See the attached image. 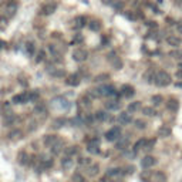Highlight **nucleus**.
<instances>
[{"label":"nucleus","instance_id":"1","mask_svg":"<svg viewBox=\"0 0 182 182\" xmlns=\"http://www.w3.org/2000/svg\"><path fill=\"white\" fill-rule=\"evenodd\" d=\"M171 83H172V78H171V75L166 71H158L155 74V84L158 87H166Z\"/></svg>","mask_w":182,"mask_h":182},{"label":"nucleus","instance_id":"2","mask_svg":"<svg viewBox=\"0 0 182 182\" xmlns=\"http://www.w3.org/2000/svg\"><path fill=\"white\" fill-rule=\"evenodd\" d=\"M141 178L144 179L145 182H166V177L162 174L161 171H157V172H154V174H142Z\"/></svg>","mask_w":182,"mask_h":182},{"label":"nucleus","instance_id":"3","mask_svg":"<svg viewBox=\"0 0 182 182\" xmlns=\"http://www.w3.org/2000/svg\"><path fill=\"white\" fill-rule=\"evenodd\" d=\"M121 138V128L120 127H112V128H110L105 133V140L110 141V142H114V141L120 140Z\"/></svg>","mask_w":182,"mask_h":182},{"label":"nucleus","instance_id":"4","mask_svg":"<svg viewBox=\"0 0 182 182\" xmlns=\"http://www.w3.org/2000/svg\"><path fill=\"white\" fill-rule=\"evenodd\" d=\"M98 93L100 97H115V95H118V93H115L112 86H103L98 88Z\"/></svg>","mask_w":182,"mask_h":182},{"label":"nucleus","instance_id":"5","mask_svg":"<svg viewBox=\"0 0 182 182\" xmlns=\"http://www.w3.org/2000/svg\"><path fill=\"white\" fill-rule=\"evenodd\" d=\"M88 57V53H87V50H84V49H75L74 51H73V58H74V61H84V60H87Z\"/></svg>","mask_w":182,"mask_h":182},{"label":"nucleus","instance_id":"6","mask_svg":"<svg viewBox=\"0 0 182 182\" xmlns=\"http://www.w3.org/2000/svg\"><path fill=\"white\" fill-rule=\"evenodd\" d=\"M120 94L122 95V97H127V98H131L134 94H135V88L133 87V86H129V84H124L122 87H121V91Z\"/></svg>","mask_w":182,"mask_h":182},{"label":"nucleus","instance_id":"7","mask_svg":"<svg viewBox=\"0 0 182 182\" xmlns=\"http://www.w3.org/2000/svg\"><path fill=\"white\" fill-rule=\"evenodd\" d=\"M157 164V158H154V157H151V155H147L145 158H142L141 159V166L142 168H151V166H154Z\"/></svg>","mask_w":182,"mask_h":182},{"label":"nucleus","instance_id":"8","mask_svg":"<svg viewBox=\"0 0 182 182\" xmlns=\"http://www.w3.org/2000/svg\"><path fill=\"white\" fill-rule=\"evenodd\" d=\"M98 148H100V140L98 138H93V140L87 144L88 152H91V154H97L98 152Z\"/></svg>","mask_w":182,"mask_h":182},{"label":"nucleus","instance_id":"9","mask_svg":"<svg viewBox=\"0 0 182 182\" xmlns=\"http://www.w3.org/2000/svg\"><path fill=\"white\" fill-rule=\"evenodd\" d=\"M56 9H57V4L56 3H47V4H44L42 7V13L43 14H46V16H50V14H53L54 12H56Z\"/></svg>","mask_w":182,"mask_h":182},{"label":"nucleus","instance_id":"10","mask_svg":"<svg viewBox=\"0 0 182 182\" xmlns=\"http://www.w3.org/2000/svg\"><path fill=\"white\" fill-rule=\"evenodd\" d=\"M80 81H81V78H80L78 74H70L66 80V83L68 84V86H71V87H77L80 84Z\"/></svg>","mask_w":182,"mask_h":182},{"label":"nucleus","instance_id":"11","mask_svg":"<svg viewBox=\"0 0 182 182\" xmlns=\"http://www.w3.org/2000/svg\"><path fill=\"white\" fill-rule=\"evenodd\" d=\"M13 103L14 104H26L29 103V94L23 93V94H17L13 97Z\"/></svg>","mask_w":182,"mask_h":182},{"label":"nucleus","instance_id":"12","mask_svg":"<svg viewBox=\"0 0 182 182\" xmlns=\"http://www.w3.org/2000/svg\"><path fill=\"white\" fill-rule=\"evenodd\" d=\"M128 147H129V138L128 136H121L118 142H117V148L121 149V151H125Z\"/></svg>","mask_w":182,"mask_h":182},{"label":"nucleus","instance_id":"13","mask_svg":"<svg viewBox=\"0 0 182 182\" xmlns=\"http://www.w3.org/2000/svg\"><path fill=\"white\" fill-rule=\"evenodd\" d=\"M131 114H128V112H121L120 115H118V122H120L121 125H128L129 122H131Z\"/></svg>","mask_w":182,"mask_h":182},{"label":"nucleus","instance_id":"14","mask_svg":"<svg viewBox=\"0 0 182 182\" xmlns=\"http://www.w3.org/2000/svg\"><path fill=\"white\" fill-rule=\"evenodd\" d=\"M54 104H56V107H58L60 110H67L68 108V101L66 98H63V97H57V98L54 100Z\"/></svg>","mask_w":182,"mask_h":182},{"label":"nucleus","instance_id":"15","mask_svg":"<svg viewBox=\"0 0 182 182\" xmlns=\"http://www.w3.org/2000/svg\"><path fill=\"white\" fill-rule=\"evenodd\" d=\"M87 20H86V17L84 16H78L74 19V29H83L84 26H86Z\"/></svg>","mask_w":182,"mask_h":182},{"label":"nucleus","instance_id":"16","mask_svg":"<svg viewBox=\"0 0 182 182\" xmlns=\"http://www.w3.org/2000/svg\"><path fill=\"white\" fill-rule=\"evenodd\" d=\"M166 43L169 46H172V47H177V49H178V46L181 44V38L177 37V36H168V37H166Z\"/></svg>","mask_w":182,"mask_h":182},{"label":"nucleus","instance_id":"17","mask_svg":"<svg viewBox=\"0 0 182 182\" xmlns=\"http://www.w3.org/2000/svg\"><path fill=\"white\" fill-rule=\"evenodd\" d=\"M105 108L107 110H118L120 108V101L118 100H108L105 103Z\"/></svg>","mask_w":182,"mask_h":182},{"label":"nucleus","instance_id":"18","mask_svg":"<svg viewBox=\"0 0 182 182\" xmlns=\"http://www.w3.org/2000/svg\"><path fill=\"white\" fill-rule=\"evenodd\" d=\"M110 60H111V64L115 70H120V68H122V66H124V63H122V60H121L120 57H110Z\"/></svg>","mask_w":182,"mask_h":182},{"label":"nucleus","instance_id":"19","mask_svg":"<svg viewBox=\"0 0 182 182\" xmlns=\"http://www.w3.org/2000/svg\"><path fill=\"white\" fill-rule=\"evenodd\" d=\"M57 141H58V138L56 135H46L44 136V145H47V147H53Z\"/></svg>","mask_w":182,"mask_h":182},{"label":"nucleus","instance_id":"20","mask_svg":"<svg viewBox=\"0 0 182 182\" xmlns=\"http://www.w3.org/2000/svg\"><path fill=\"white\" fill-rule=\"evenodd\" d=\"M94 118L97 121H107L108 118H110V114L105 112V111H97L95 112V115H94Z\"/></svg>","mask_w":182,"mask_h":182},{"label":"nucleus","instance_id":"21","mask_svg":"<svg viewBox=\"0 0 182 182\" xmlns=\"http://www.w3.org/2000/svg\"><path fill=\"white\" fill-rule=\"evenodd\" d=\"M171 133H172V131H171V128H169V127H166V125H162L161 128L158 129V135L164 136V138H165V136H169Z\"/></svg>","mask_w":182,"mask_h":182},{"label":"nucleus","instance_id":"22","mask_svg":"<svg viewBox=\"0 0 182 182\" xmlns=\"http://www.w3.org/2000/svg\"><path fill=\"white\" fill-rule=\"evenodd\" d=\"M166 107H168V110H171V111H177V110H178V100L169 98L168 103H166Z\"/></svg>","mask_w":182,"mask_h":182},{"label":"nucleus","instance_id":"23","mask_svg":"<svg viewBox=\"0 0 182 182\" xmlns=\"http://www.w3.org/2000/svg\"><path fill=\"white\" fill-rule=\"evenodd\" d=\"M63 145H64V144H63L61 141H57V142H56V144L51 147V152L56 154V155H58V154H60L63 149H64V148H63Z\"/></svg>","mask_w":182,"mask_h":182},{"label":"nucleus","instance_id":"24","mask_svg":"<svg viewBox=\"0 0 182 182\" xmlns=\"http://www.w3.org/2000/svg\"><path fill=\"white\" fill-rule=\"evenodd\" d=\"M145 144H147V140H138L135 142V145H134V152H138L141 148L144 149V147H145Z\"/></svg>","mask_w":182,"mask_h":182},{"label":"nucleus","instance_id":"25","mask_svg":"<svg viewBox=\"0 0 182 182\" xmlns=\"http://www.w3.org/2000/svg\"><path fill=\"white\" fill-rule=\"evenodd\" d=\"M77 152H78V147H68V148L64 149V154H66L67 157H73Z\"/></svg>","mask_w":182,"mask_h":182},{"label":"nucleus","instance_id":"26","mask_svg":"<svg viewBox=\"0 0 182 182\" xmlns=\"http://www.w3.org/2000/svg\"><path fill=\"white\" fill-rule=\"evenodd\" d=\"M141 108V103L140 101H134V103H131L128 105V111L129 112H135V111H138Z\"/></svg>","mask_w":182,"mask_h":182},{"label":"nucleus","instance_id":"27","mask_svg":"<svg viewBox=\"0 0 182 182\" xmlns=\"http://www.w3.org/2000/svg\"><path fill=\"white\" fill-rule=\"evenodd\" d=\"M105 80H110V74H107V73H103V74L95 75L94 81H95V83H103V81H105Z\"/></svg>","mask_w":182,"mask_h":182},{"label":"nucleus","instance_id":"28","mask_svg":"<svg viewBox=\"0 0 182 182\" xmlns=\"http://www.w3.org/2000/svg\"><path fill=\"white\" fill-rule=\"evenodd\" d=\"M88 27H90L93 31H98V30L101 29V23H100L98 20H93L91 23H88Z\"/></svg>","mask_w":182,"mask_h":182},{"label":"nucleus","instance_id":"29","mask_svg":"<svg viewBox=\"0 0 182 182\" xmlns=\"http://www.w3.org/2000/svg\"><path fill=\"white\" fill-rule=\"evenodd\" d=\"M169 56L172 58H177V60H181L182 58V49H175L169 53Z\"/></svg>","mask_w":182,"mask_h":182},{"label":"nucleus","instance_id":"30","mask_svg":"<svg viewBox=\"0 0 182 182\" xmlns=\"http://www.w3.org/2000/svg\"><path fill=\"white\" fill-rule=\"evenodd\" d=\"M29 101H37L38 97H40V93L37 90H33V91H29Z\"/></svg>","mask_w":182,"mask_h":182},{"label":"nucleus","instance_id":"31","mask_svg":"<svg viewBox=\"0 0 182 182\" xmlns=\"http://www.w3.org/2000/svg\"><path fill=\"white\" fill-rule=\"evenodd\" d=\"M66 124V120L63 118V117H60V118H57V120H54V122H53V127L56 129H58V128H61L63 125Z\"/></svg>","mask_w":182,"mask_h":182},{"label":"nucleus","instance_id":"32","mask_svg":"<svg viewBox=\"0 0 182 182\" xmlns=\"http://www.w3.org/2000/svg\"><path fill=\"white\" fill-rule=\"evenodd\" d=\"M154 147H155V140H148L147 141V144L144 147V151L145 152H149V151H152Z\"/></svg>","mask_w":182,"mask_h":182},{"label":"nucleus","instance_id":"33","mask_svg":"<svg viewBox=\"0 0 182 182\" xmlns=\"http://www.w3.org/2000/svg\"><path fill=\"white\" fill-rule=\"evenodd\" d=\"M34 111L37 112V114H46V111H47V107H46V104L40 103V104H37V105H36Z\"/></svg>","mask_w":182,"mask_h":182},{"label":"nucleus","instance_id":"34","mask_svg":"<svg viewBox=\"0 0 182 182\" xmlns=\"http://www.w3.org/2000/svg\"><path fill=\"white\" fill-rule=\"evenodd\" d=\"M61 165L63 168H70L71 165H73V159H71V157H66L61 159Z\"/></svg>","mask_w":182,"mask_h":182},{"label":"nucleus","instance_id":"35","mask_svg":"<svg viewBox=\"0 0 182 182\" xmlns=\"http://www.w3.org/2000/svg\"><path fill=\"white\" fill-rule=\"evenodd\" d=\"M142 112H144L145 115H148V117H152V115H155L157 112H155V110L154 108H151V107H144L142 108Z\"/></svg>","mask_w":182,"mask_h":182},{"label":"nucleus","instance_id":"36","mask_svg":"<svg viewBox=\"0 0 182 182\" xmlns=\"http://www.w3.org/2000/svg\"><path fill=\"white\" fill-rule=\"evenodd\" d=\"M151 101H152V103L155 104V105H161V104L164 103V98H162L161 95H152Z\"/></svg>","mask_w":182,"mask_h":182},{"label":"nucleus","instance_id":"37","mask_svg":"<svg viewBox=\"0 0 182 182\" xmlns=\"http://www.w3.org/2000/svg\"><path fill=\"white\" fill-rule=\"evenodd\" d=\"M71 124L75 125V127H80V125L84 124V120L81 118V117H75V118H73V120H71Z\"/></svg>","mask_w":182,"mask_h":182},{"label":"nucleus","instance_id":"38","mask_svg":"<svg viewBox=\"0 0 182 182\" xmlns=\"http://www.w3.org/2000/svg\"><path fill=\"white\" fill-rule=\"evenodd\" d=\"M26 159H29V155H27L24 151H21V152L19 154V162H20V164H26Z\"/></svg>","mask_w":182,"mask_h":182},{"label":"nucleus","instance_id":"39","mask_svg":"<svg viewBox=\"0 0 182 182\" xmlns=\"http://www.w3.org/2000/svg\"><path fill=\"white\" fill-rule=\"evenodd\" d=\"M73 182H86V178H84L81 174L77 172V174L73 175Z\"/></svg>","mask_w":182,"mask_h":182},{"label":"nucleus","instance_id":"40","mask_svg":"<svg viewBox=\"0 0 182 182\" xmlns=\"http://www.w3.org/2000/svg\"><path fill=\"white\" fill-rule=\"evenodd\" d=\"M134 124H135V127L138 129H144L145 127H147V122H145V121H142V120H135V122H134Z\"/></svg>","mask_w":182,"mask_h":182},{"label":"nucleus","instance_id":"41","mask_svg":"<svg viewBox=\"0 0 182 182\" xmlns=\"http://www.w3.org/2000/svg\"><path fill=\"white\" fill-rule=\"evenodd\" d=\"M87 97H91V98H97V97H100L98 88H97V90H88Z\"/></svg>","mask_w":182,"mask_h":182},{"label":"nucleus","instance_id":"42","mask_svg":"<svg viewBox=\"0 0 182 182\" xmlns=\"http://www.w3.org/2000/svg\"><path fill=\"white\" fill-rule=\"evenodd\" d=\"M121 174V169L120 168H114V169H110L107 172L108 177H117V175H120Z\"/></svg>","mask_w":182,"mask_h":182},{"label":"nucleus","instance_id":"43","mask_svg":"<svg viewBox=\"0 0 182 182\" xmlns=\"http://www.w3.org/2000/svg\"><path fill=\"white\" fill-rule=\"evenodd\" d=\"M84 37H83V34H75L74 38H73V43L74 44H80V43H83Z\"/></svg>","mask_w":182,"mask_h":182},{"label":"nucleus","instance_id":"44","mask_svg":"<svg viewBox=\"0 0 182 182\" xmlns=\"http://www.w3.org/2000/svg\"><path fill=\"white\" fill-rule=\"evenodd\" d=\"M95 174H98V165H93L90 169H88V175H90V177H94Z\"/></svg>","mask_w":182,"mask_h":182},{"label":"nucleus","instance_id":"45","mask_svg":"<svg viewBox=\"0 0 182 182\" xmlns=\"http://www.w3.org/2000/svg\"><path fill=\"white\" fill-rule=\"evenodd\" d=\"M26 49H27V53H29V54H33L34 53V43L29 42L27 44H26Z\"/></svg>","mask_w":182,"mask_h":182},{"label":"nucleus","instance_id":"46","mask_svg":"<svg viewBox=\"0 0 182 182\" xmlns=\"http://www.w3.org/2000/svg\"><path fill=\"white\" fill-rule=\"evenodd\" d=\"M10 136H12V140H19V138H21V131H20V129L13 131V133L10 134Z\"/></svg>","mask_w":182,"mask_h":182},{"label":"nucleus","instance_id":"47","mask_svg":"<svg viewBox=\"0 0 182 182\" xmlns=\"http://www.w3.org/2000/svg\"><path fill=\"white\" fill-rule=\"evenodd\" d=\"M44 57H46L44 51H43V50H40V51H38V53H37V58H36V61H37V63L43 61V60H44Z\"/></svg>","mask_w":182,"mask_h":182},{"label":"nucleus","instance_id":"48","mask_svg":"<svg viewBox=\"0 0 182 182\" xmlns=\"http://www.w3.org/2000/svg\"><path fill=\"white\" fill-rule=\"evenodd\" d=\"M14 10H16V6H14V4H10V6L7 7V12H9V16L10 17L14 14Z\"/></svg>","mask_w":182,"mask_h":182},{"label":"nucleus","instance_id":"49","mask_svg":"<svg viewBox=\"0 0 182 182\" xmlns=\"http://www.w3.org/2000/svg\"><path fill=\"white\" fill-rule=\"evenodd\" d=\"M125 169H127V171H125L127 174H134V171H135V166H133V165H131V166H127Z\"/></svg>","mask_w":182,"mask_h":182},{"label":"nucleus","instance_id":"50","mask_svg":"<svg viewBox=\"0 0 182 182\" xmlns=\"http://www.w3.org/2000/svg\"><path fill=\"white\" fill-rule=\"evenodd\" d=\"M177 78L182 80V68H179V70L177 71Z\"/></svg>","mask_w":182,"mask_h":182},{"label":"nucleus","instance_id":"51","mask_svg":"<svg viewBox=\"0 0 182 182\" xmlns=\"http://www.w3.org/2000/svg\"><path fill=\"white\" fill-rule=\"evenodd\" d=\"M4 46H6V43H4L3 40H0V49H2V47H4Z\"/></svg>","mask_w":182,"mask_h":182},{"label":"nucleus","instance_id":"52","mask_svg":"<svg viewBox=\"0 0 182 182\" xmlns=\"http://www.w3.org/2000/svg\"><path fill=\"white\" fill-rule=\"evenodd\" d=\"M178 30L179 31H182V23H178Z\"/></svg>","mask_w":182,"mask_h":182},{"label":"nucleus","instance_id":"53","mask_svg":"<svg viewBox=\"0 0 182 182\" xmlns=\"http://www.w3.org/2000/svg\"><path fill=\"white\" fill-rule=\"evenodd\" d=\"M177 86H178V87H182V83H177Z\"/></svg>","mask_w":182,"mask_h":182},{"label":"nucleus","instance_id":"54","mask_svg":"<svg viewBox=\"0 0 182 182\" xmlns=\"http://www.w3.org/2000/svg\"><path fill=\"white\" fill-rule=\"evenodd\" d=\"M179 68H182V63H181V64H179Z\"/></svg>","mask_w":182,"mask_h":182},{"label":"nucleus","instance_id":"55","mask_svg":"<svg viewBox=\"0 0 182 182\" xmlns=\"http://www.w3.org/2000/svg\"><path fill=\"white\" fill-rule=\"evenodd\" d=\"M177 2H179V3H182V0H177Z\"/></svg>","mask_w":182,"mask_h":182}]
</instances>
